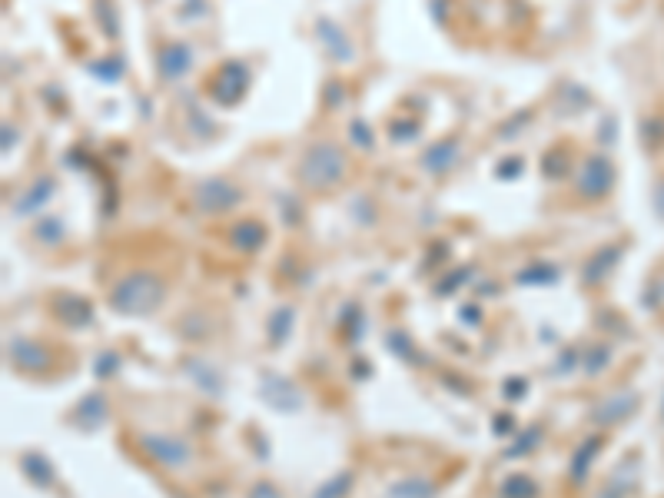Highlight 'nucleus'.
Instances as JSON below:
<instances>
[{
    "label": "nucleus",
    "instance_id": "f257e3e1",
    "mask_svg": "<svg viewBox=\"0 0 664 498\" xmlns=\"http://www.w3.org/2000/svg\"><path fill=\"white\" fill-rule=\"evenodd\" d=\"M329 166L332 170H342V157H339V150H332V147H316L313 153L306 157V163H303V180H309V183H326V180H339L336 173H329Z\"/></svg>",
    "mask_w": 664,
    "mask_h": 498
}]
</instances>
